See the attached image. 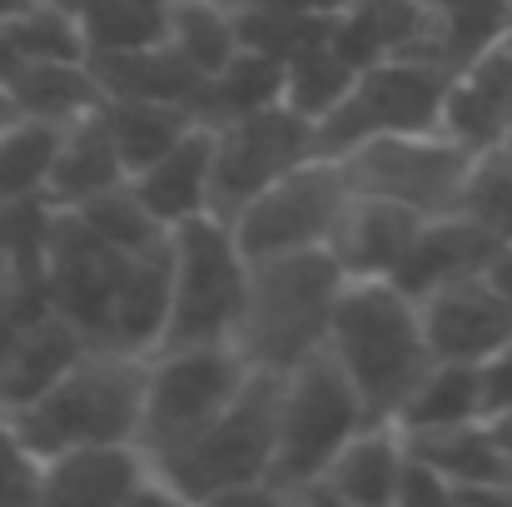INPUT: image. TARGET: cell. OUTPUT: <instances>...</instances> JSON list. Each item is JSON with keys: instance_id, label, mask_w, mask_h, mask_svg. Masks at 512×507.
Returning a JSON list of instances; mask_svg holds the SVG:
<instances>
[{"instance_id": "cell-13", "label": "cell", "mask_w": 512, "mask_h": 507, "mask_svg": "<svg viewBox=\"0 0 512 507\" xmlns=\"http://www.w3.org/2000/svg\"><path fill=\"white\" fill-rule=\"evenodd\" d=\"M40 503H170L155 463L140 443H85L40 463Z\"/></svg>"}, {"instance_id": "cell-29", "label": "cell", "mask_w": 512, "mask_h": 507, "mask_svg": "<svg viewBox=\"0 0 512 507\" xmlns=\"http://www.w3.org/2000/svg\"><path fill=\"white\" fill-rule=\"evenodd\" d=\"M483 418V373L478 363H453L433 358V368L418 378V388L398 408V433H433V428H458Z\"/></svg>"}, {"instance_id": "cell-2", "label": "cell", "mask_w": 512, "mask_h": 507, "mask_svg": "<svg viewBox=\"0 0 512 507\" xmlns=\"http://www.w3.org/2000/svg\"><path fill=\"white\" fill-rule=\"evenodd\" d=\"M324 343L353 378L373 423H393L403 398L433 368L418 299L403 294L393 279H348Z\"/></svg>"}, {"instance_id": "cell-47", "label": "cell", "mask_w": 512, "mask_h": 507, "mask_svg": "<svg viewBox=\"0 0 512 507\" xmlns=\"http://www.w3.org/2000/svg\"><path fill=\"white\" fill-rule=\"evenodd\" d=\"M15 115H20V110H15V100H10V90L0 85V130H5V125H10Z\"/></svg>"}, {"instance_id": "cell-21", "label": "cell", "mask_w": 512, "mask_h": 507, "mask_svg": "<svg viewBox=\"0 0 512 507\" xmlns=\"http://www.w3.org/2000/svg\"><path fill=\"white\" fill-rule=\"evenodd\" d=\"M503 249V239H493L478 219H468L463 209H448V214H433L423 219L418 239L408 244V254L398 259V269L388 274L403 294L423 299L428 289L458 279V274H483L493 264V254Z\"/></svg>"}, {"instance_id": "cell-25", "label": "cell", "mask_w": 512, "mask_h": 507, "mask_svg": "<svg viewBox=\"0 0 512 507\" xmlns=\"http://www.w3.org/2000/svg\"><path fill=\"white\" fill-rule=\"evenodd\" d=\"M130 179L125 174V160H120V145L110 135V120H105V105L70 120L65 125V140H60V155H55V169H50V184H45V199L60 204V209H75L80 199L110 189Z\"/></svg>"}, {"instance_id": "cell-12", "label": "cell", "mask_w": 512, "mask_h": 507, "mask_svg": "<svg viewBox=\"0 0 512 507\" xmlns=\"http://www.w3.org/2000/svg\"><path fill=\"white\" fill-rule=\"evenodd\" d=\"M130 254L115 249L110 239H100L75 209L55 204L50 219V249H45V284H50V304L55 314H65L70 324H80L85 338L105 329V314L115 304V289L125 279Z\"/></svg>"}, {"instance_id": "cell-48", "label": "cell", "mask_w": 512, "mask_h": 507, "mask_svg": "<svg viewBox=\"0 0 512 507\" xmlns=\"http://www.w3.org/2000/svg\"><path fill=\"white\" fill-rule=\"evenodd\" d=\"M25 5H35V0H0V20H10V15H20Z\"/></svg>"}, {"instance_id": "cell-34", "label": "cell", "mask_w": 512, "mask_h": 507, "mask_svg": "<svg viewBox=\"0 0 512 507\" xmlns=\"http://www.w3.org/2000/svg\"><path fill=\"white\" fill-rule=\"evenodd\" d=\"M174 0H90L80 10L90 55L95 50H130V45H155L170 35Z\"/></svg>"}, {"instance_id": "cell-16", "label": "cell", "mask_w": 512, "mask_h": 507, "mask_svg": "<svg viewBox=\"0 0 512 507\" xmlns=\"http://www.w3.org/2000/svg\"><path fill=\"white\" fill-rule=\"evenodd\" d=\"M90 353V338L65 314H45L35 324H10L0 314V408H30L45 398L80 358Z\"/></svg>"}, {"instance_id": "cell-6", "label": "cell", "mask_w": 512, "mask_h": 507, "mask_svg": "<svg viewBox=\"0 0 512 507\" xmlns=\"http://www.w3.org/2000/svg\"><path fill=\"white\" fill-rule=\"evenodd\" d=\"M254 368L234 343H199V348H160L145 363V408L135 443L150 463L194 443L244 388Z\"/></svg>"}, {"instance_id": "cell-9", "label": "cell", "mask_w": 512, "mask_h": 507, "mask_svg": "<svg viewBox=\"0 0 512 507\" xmlns=\"http://www.w3.org/2000/svg\"><path fill=\"white\" fill-rule=\"evenodd\" d=\"M353 199L343 165L329 155H314L284 179H274L264 194H254L234 219V244L244 259L294 254V249H329V234L339 224L343 204Z\"/></svg>"}, {"instance_id": "cell-30", "label": "cell", "mask_w": 512, "mask_h": 507, "mask_svg": "<svg viewBox=\"0 0 512 507\" xmlns=\"http://www.w3.org/2000/svg\"><path fill=\"white\" fill-rule=\"evenodd\" d=\"M105 120H110L115 145H120L125 174H140L145 165H155L199 125L189 105H165V100H105Z\"/></svg>"}, {"instance_id": "cell-46", "label": "cell", "mask_w": 512, "mask_h": 507, "mask_svg": "<svg viewBox=\"0 0 512 507\" xmlns=\"http://www.w3.org/2000/svg\"><path fill=\"white\" fill-rule=\"evenodd\" d=\"M15 70H20V50H15V40L5 35V25H0V85H5Z\"/></svg>"}, {"instance_id": "cell-22", "label": "cell", "mask_w": 512, "mask_h": 507, "mask_svg": "<svg viewBox=\"0 0 512 507\" xmlns=\"http://www.w3.org/2000/svg\"><path fill=\"white\" fill-rule=\"evenodd\" d=\"M209 179H214V125H194L170 155L130 174L135 194L165 229L209 214Z\"/></svg>"}, {"instance_id": "cell-3", "label": "cell", "mask_w": 512, "mask_h": 507, "mask_svg": "<svg viewBox=\"0 0 512 507\" xmlns=\"http://www.w3.org/2000/svg\"><path fill=\"white\" fill-rule=\"evenodd\" d=\"M343 284H348V274L329 249L249 259L244 309L234 324V348L244 353V363L284 373L299 358H309L314 348H324Z\"/></svg>"}, {"instance_id": "cell-39", "label": "cell", "mask_w": 512, "mask_h": 507, "mask_svg": "<svg viewBox=\"0 0 512 507\" xmlns=\"http://www.w3.org/2000/svg\"><path fill=\"white\" fill-rule=\"evenodd\" d=\"M453 209H463L468 219H478L493 239L512 244V155H503V150L478 155Z\"/></svg>"}, {"instance_id": "cell-45", "label": "cell", "mask_w": 512, "mask_h": 507, "mask_svg": "<svg viewBox=\"0 0 512 507\" xmlns=\"http://www.w3.org/2000/svg\"><path fill=\"white\" fill-rule=\"evenodd\" d=\"M488 428H493L498 448L512 458V403H508V408H498V413H488Z\"/></svg>"}, {"instance_id": "cell-11", "label": "cell", "mask_w": 512, "mask_h": 507, "mask_svg": "<svg viewBox=\"0 0 512 507\" xmlns=\"http://www.w3.org/2000/svg\"><path fill=\"white\" fill-rule=\"evenodd\" d=\"M314 120L279 105H264L254 115H239L229 125L214 130V179H209V214H219L224 224L254 199L264 194L274 179H284L289 169L314 160Z\"/></svg>"}, {"instance_id": "cell-38", "label": "cell", "mask_w": 512, "mask_h": 507, "mask_svg": "<svg viewBox=\"0 0 512 507\" xmlns=\"http://www.w3.org/2000/svg\"><path fill=\"white\" fill-rule=\"evenodd\" d=\"M55 204L45 194L0 199V274H45Z\"/></svg>"}, {"instance_id": "cell-35", "label": "cell", "mask_w": 512, "mask_h": 507, "mask_svg": "<svg viewBox=\"0 0 512 507\" xmlns=\"http://www.w3.org/2000/svg\"><path fill=\"white\" fill-rule=\"evenodd\" d=\"M75 214L100 234V239H110L115 249H125V254H140V249H150V244H160L170 229L145 209V199L135 194V184L130 179H120V184H110V189H100V194H90V199H80L75 204Z\"/></svg>"}, {"instance_id": "cell-41", "label": "cell", "mask_w": 512, "mask_h": 507, "mask_svg": "<svg viewBox=\"0 0 512 507\" xmlns=\"http://www.w3.org/2000/svg\"><path fill=\"white\" fill-rule=\"evenodd\" d=\"M5 503H40V463L15 438L0 443V507Z\"/></svg>"}, {"instance_id": "cell-7", "label": "cell", "mask_w": 512, "mask_h": 507, "mask_svg": "<svg viewBox=\"0 0 512 507\" xmlns=\"http://www.w3.org/2000/svg\"><path fill=\"white\" fill-rule=\"evenodd\" d=\"M170 249L174 304L160 348L234 343V324H239V309H244V284H249V259L239 254L234 229L219 214H199V219L174 224Z\"/></svg>"}, {"instance_id": "cell-19", "label": "cell", "mask_w": 512, "mask_h": 507, "mask_svg": "<svg viewBox=\"0 0 512 507\" xmlns=\"http://www.w3.org/2000/svg\"><path fill=\"white\" fill-rule=\"evenodd\" d=\"M403 443L448 478L453 503H512V458L498 448L488 418L433 433H403Z\"/></svg>"}, {"instance_id": "cell-28", "label": "cell", "mask_w": 512, "mask_h": 507, "mask_svg": "<svg viewBox=\"0 0 512 507\" xmlns=\"http://www.w3.org/2000/svg\"><path fill=\"white\" fill-rule=\"evenodd\" d=\"M20 115L70 125L105 105V90L90 70V60H20V70L5 80Z\"/></svg>"}, {"instance_id": "cell-44", "label": "cell", "mask_w": 512, "mask_h": 507, "mask_svg": "<svg viewBox=\"0 0 512 507\" xmlns=\"http://www.w3.org/2000/svg\"><path fill=\"white\" fill-rule=\"evenodd\" d=\"M483 274H488V279H493V284H498V289L512 299V244H503V249L493 254V264H488Z\"/></svg>"}, {"instance_id": "cell-1", "label": "cell", "mask_w": 512, "mask_h": 507, "mask_svg": "<svg viewBox=\"0 0 512 507\" xmlns=\"http://www.w3.org/2000/svg\"><path fill=\"white\" fill-rule=\"evenodd\" d=\"M279 383L284 373L254 368L234 403L179 453L155 463V478L165 483L170 503L199 507H284L269 488L274 463V428H279Z\"/></svg>"}, {"instance_id": "cell-18", "label": "cell", "mask_w": 512, "mask_h": 507, "mask_svg": "<svg viewBox=\"0 0 512 507\" xmlns=\"http://www.w3.org/2000/svg\"><path fill=\"white\" fill-rule=\"evenodd\" d=\"M170 304H174V249L170 234L140 254H130L125 279L115 289V304L105 314V329L95 334L90 348H110V353H135L150 358L165 329H170Z\"/></svg>"}, {"instance_id": "cell-24", "label": "cell", "mask_w": 512, "mask_h": 507, "mask_svg": "<svg viewBox=\"0 0 512 507\" xmlns=\"http://www.w3.org/2000/svg\"><path fill=\"white\" fill-rule=\"evenodd\" d=\"M90 70H95L105 100H165V105H184L194 95V85L204 80L170 40L130 45V50H95Z\"/></svg>"}, {"instance_id": "cell-40", "label": "cell", "mask_w": 512, "mask_h": 507, "mask_svg": "<svg viewBox=\"0 0 512 507\" xmlns=\"http://www.w3.org/2000/svg\"><path fill=\"white\" fill-rule=\"evenodd\" d=\"M453 503V488H448V478L433 468V463H423L413 448H408V458H403V473H398V498L393 507H448Z\"/></svg>"}, {"instance_id": "cell-50", "label": "cell", "mask_w": 512, "mask_h": 507, "mask_svg": "<svg viewBox=\"0 0 512 507\" xmlns=\"http://www.w3.org/2000/svg\"><path fill=\"white\" fill-rule=\"evenodd\" d=\"M0 314H5V274H0Z\"/></svg>"}, {"instance_id": "cell-33", "label": "cell", "mask_w": 512, "mask_h": 507, "mask_svg": "<svg viewBox=\"0 0 512 507\" xmlns=\"http://www.w3.org/2000/svg\"><path fill=\"white\" fill-rule=\"evenodd\" d=\"M165 40H170L199 75H214V70H224V65L239 55L234 15H229L219 0H174L170 35H165Z\"/></svg>"}, {"instance_id": "cell-10", "label": "cell", "mask_w": 512, "mask_h": 507, "mask_svg": "<svg viewBox=\"0 0 512 507\" xmlns=\"http://www.w3.org/2000/svg\"><path fill=\"white\" fill-rule=\"evenodd\" d=\"M473 150L448 140L443 130H418V135H378L339 155L343 179L353 194H378L418 209L423 219L448 214L463 194V179L473 169Z\"/></svg>"}, {"instance_id": "cell-20", "label": "cell", "mask_w": 512, "mask_h": 507, "mask_svg": "<svg viewBox=\"0 0 512 507\" xmlns=\"http://www.w3.org/2000/svg\"><path fill=\"white\" fill-rule=\"evenodd\" d=\"M418 229H423L418 209L378 194H353L329 234V254L339 259L348 279H388L408 254V244L418 239Z\"/></svg>"}, {"instance_id": "cell-52", "label": "cell", "mask_w": 512, "mask_h": 507, "mask_svg": "<svg viewBox=\"0 0 512 507\" xmlns=\"http://www.w3.org/2000/svg\"><path fill=\"white\" fill-rule=\"evenodd\" d=\"M508 35H512V0H508Z\"/></svg>"}, {"instance_id": "cell-15", "label": "cell", "mask_w": 512, "mask_h": 507, "mask_svg": "<svg viewBox=\"0 0 512 507\" xmlns=\"http://www.w3.org/2000/svg\"><path fill=\"white\" fill-rule=\"evenodd\" d=\"M403 458H408V443H403L398 423H363L339 453H334V463H329L314 483H304V488L294 493V503H304V507H393Z\"/></svg>"}, {"instance_id": "cell-26", "label": "cell", "mask_w": 512, "mask_h": 507, "mask_svg": "<svg viewBox=\"0 0 512 507\" xmlns=\"http://www.w3.org/2000/svg\"><path fill=\"white\" fill-rule=\"evenodd\" d=\"M503 35H508V0H428V30L403 55L458 75Z\"/></svg>"}, {"instance_id": "cell-14", "label": "cell", "mask_w": 512, "mask_h": 507, "mask_svg": "<svg viewBox=\"0 0 512 507\" xmlns=\"http://www.w3.org/2000/svg\"><path fill=\"white\" fill-rule=\"evenodd\" d=\"M433 358L483 363L512 338V299L488 274H458L418 299Z\"/></svg>"}, {"instance_id": "cell-31", "label": "cell", "mask_w": 512, "mask_h": 507, "mask_svg": "<svg viewBox=\"0 0 512 507\" xmlns=\"http://www.w3.org/2000/svg\"><path fill=\"white\" fill-rule=\"evenodd\" d=\"M60 140H65V125L35 120V115H15L0 130V199L45 194L55 155H60Z\"/></svg>"}, {"instance_id": "cell-37", "label": "cell", "mask_w": 512, "mask_h": 507, "mask_svg": "<svg viewBox=\"0 0 512 507\" xmlns=\"http://www.w3.org/2000/svg\"><path fill=\"white\" fill-rule=\"evenodd\" d=\"M229 15H234L239 45L274 60H289L329 40V25H334V15H319V10H229Z\"/></svg>"}, {"instance_id": "cell-43", "label": "cell", "mask_w": 512, "mask_h": 507, "mask_svg": "<svg viewBox=\"0 0 512 507\" xmlns=\"http://www.w3.org/2000/svg\"><path fill=\"white\" fill-rule=\"evenodd\" d=\"M224 10H319V15H334L348 0H219Z\"/></svg>"}, {"instance_id": "cell-8", "label": "cell", "mask_w": 512, "mask_h": 507, "mask_svg": "<svg viewBox=\"0 0 512 507\" xmlns=\"http://www.w3.org/2000/svg\"><path fill=\"white\" fill-rule=\"evenodd\" d=\"M448 70L413 60V55H388L368 70H358L353 90L339 100V110H329L314 125V145L319 155L339 160L353 145L378 140V135H418V130H438L443 115V90H448Z\"/></svg>"}, {"instance_id": "cell-4", "label": "cell", "mask_w": 512, "mask_h": 507, "mask_svg": "<svg viewBox=\"0 0 512 507\" xmlns=\"http://www.w3.org/2000/svg\"><path fill=\"white\" fill-rule=\"evenodd\" d=\"M145 363L150 358L90 348L45 398L5 413L10 438L35 463L85 443H135L145 408Z\"/></svg>"}, {"instance_id": "cell-17", "label": "cell", "mask_w": 512, "mask_h": 507, "mask_svg": "<svg viewBox=\"0 0 512 507\" xmlns=\"http://www.w3.org/2000/svg\"><path fill=\"white\" fill-rule=\"evenodd\" d=\"M512 125V35L498 45H488L478 60H468L448 90H443V115L438 130L448 140H458L473 155L503 150Z\"/></svg>"}, {"instance_id": "cell-49", "label": "cell", "mask_w": 512, "mask_h": 507, "mask_svg": "<svg viewBox=\"0 0 512 507\" xmlns=\"http://www.w3.org/2000/svg\"><path fill=\"white\" fill-rule=\"evenodd\" d=\"M55 5H65V10H75V15H80V10H85L90 0H55Z\"/></svg>"}, {"instance_id": "cell-5", "label": "cell", "mask_w": 512, "mask_h": 507, "mask_svg": "<svg viewBox=\"0 0 512 507\" xmlns=\"http://www.w3.org/2000/svg\"><path fill=\"white\" fill-rule=\"evenodd\" d=\"M363 423H373V418H368L353 378L343 373V363L329 353V343L314 348L309 358H299L294 368H284L274 463H269V488L279 493V503H294V493L334 463V453Z\"/></svg>"}, {"instance_id": "cell-32", "label": "cell", "mask_w": 512, "mask_h": 507, "mask_svg": "<svg viewBox=\"0 0 512 507\" xmlns=\"http://www.w3.org/2000/svg\"><path fill=\"white\" fill-rule=\"evenodd\" d=\"M353 80H358V65H348L329 40H319V45L284 60V105L319 125L329 110H339V100L353 90Z\"/></svg>"}, {"instance_id": "cell-36", "label": "cell", "mask_w": 512, "mask_h": 507, "mask_svg": "<svg viewBox=\"0 0 512 507\" xmlns=\"http://www.w3.org/2000/svg\"><path fill=\"white\" fill-rule=\"evenodd\" d=\"M0 25L15 40L20 60H90V40H85L80 15L55 5V0H35Z\"/></svg>"}, {"instance_id": "cell-23", "label": "cell", "mask_w": 512, "mask_h": 507, "mask_svg": "<svg viewBox=\"0 0 512 507\" xmlns=\"http://www.w3.org/2000/svg\"><path fill=\"white\" fill-rule=\"evenodd\" d=\"M428 30V0H348L334 10L329 45L348 65L368 70L388 55H403Z\"/></svg>"}, {"instance_id": "cell-27", "label": "cell", "mask_w": 512, "mask_h": 507, "mask_svg": "<svg viewBox=\"0 0 512 507\" xmlns=\"http://www.w3.org/2000/svg\"><path fill=\"white\" fill-rule=\"evenodd\" d=\"M279 100H284V60L239 45V55L224 70L204 75L184 105L194 110L199 125H214L219 130V125H229L239 115H254L264 105H279Z\"/></svg>"}, {"instance_id": "cell-51", "label": "cell", "mask_w": 512, "mask_h": 507, "mask_svg": "<svg viewBox=\"0 0 512 507\" xmlns=\"http://www.w3.org/2000/svg\"><path fill=\"white\" fill-rule=\"evenodd\" d=\"M503 155H512V125H508V140H503Z\"/></svg>"}, {"instance_id": "cell-42", "label": "cell", "mask_w": 512, "mask_h": 507, "mask_svg": "<svg viewBox=\"0 0 512 507\" xmlns=\"http://www.w3.org/2000/svg\"><path fill=\"white\" fill-rule=\"evenodd\" d=\"M478 373H483V418H488L512 403V338L478 363Z\"/></svg>"}]
</instances>
